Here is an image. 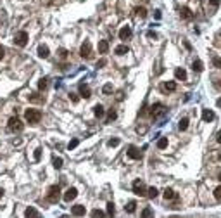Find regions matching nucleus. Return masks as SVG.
I'll use <instances>...</instances> for the list:
<instances>
[{"instance_id":"1","label":"nucleus","mask_w":221,"mask_h":218,"mask_svg":"<svg viewBox=\"0 0 221 218\" xmlns=\"http://www.w3.org/2000/svg\"><path fill=\"white\" fill-rule=\"evenodd\" d=\"M24 118H26L28 123L36 125V123H40V120H41V111H38V109H26Z\"/></svg>"},{"instance_id":"2","label":"nucleus","mask_w":221,"mask_h":218,"mask_svg":"<svg viewBox=\"0 0 221 218\" xmlns=\"http://www.w3.org/2000/svg\"><path fill=\"white\" fill-rule=\"evenodd\" d=\"M59 197H60V187H59V185H52V187H49L47 201L52 203V204H57V203H59Z\"/></svg>"},{"instance_id":"3","label":"nucleus","mask_w":221,"mask_h":218,"mask_svg":"<svg viewBox=\"0 0 221 218\" xmlns=\"http://www.w3.org/2000/svg\"><path fill=\"white\" fill-rule=\"evenodd\" d=\"M79 56H81L83 59H92V57H94V54H92V45H90L88 40L83 42L81 49H79Z\"/></svg>"},{"instance_id":"4","label":"nucleus","mask_w":221,"mask_h":218,"mask_svg":"<svg viewBox=\"0 0 221 218\" xmlns=\"http://www.w3.org/2000/svg\"><path fill=\"white\" fill-rule=\"evenodd\" d=\"M24 128V125L21 123V120H19L17 116H12L11 120H9V130L11 132H21Z\"/></svg>"},{"instance_id":"5","label":"nucleus","mask_w":221,"mask_h":218,"mask_svg":"<svg viewBox=\"0 0 221 218\" xmlns=\"http://www.w3.org/2000/svg\"><path fill=\"white\" fill-rule=\"evenodd\" d=\"M14 43H16V45H19V47L26 45V43H28V33H26V31H17L16 37H14Z\"/></svg>"},{"instance_id":"6","label":"nucleus","mask_w":221,"mask_h":218,"mask_svg":"<svg viewBox=\"0 0 221 218\" xmlns=\"http://www.w3.org/2000/svg\"><path fill=\"white\" fill-rule=\"evenodd\" d=\"M133 192H135L137 196H147L145 185H143V182L140 180V178H137V180L133 182Z\"/></svg>"},{"instance_id":"7","label":"nucleus","mask_w":221,"mask_h":218,"mask_svg":"<svg viewBox=\"0 0 221 218\" xmlns=\"http://www.w3.org/2000/svg\"><path fill=\"white\" fill-rule=\"evenodd\" d=\"M76 196H78L76 187H69L68 191L64 192V201H66V203H71L73 199H76Z\"/></svg>"},{"instance_id":"8","label":"nucleus","mask_w":221,"mask_h":218,"mask_svg":"<svg viewBox=\"0 0 221 218\" xmlns=\"http://www.w3.org/2000/svg\"><path fill=\"white\" fill-rule=\"evenodd\" d=\"M79 95L85 97V99L92 97V90H90V87L86 85V83H79Z\"/></svg>"},{"instance_id":"9","label":"nucleus","mask_w":221,"mask_h":218,"mask_svg":"<svg viewBox=\"0 0 221 218\" xmlns=\"http://www.w3.org/2000/svg\"><path fill=\"white\" fill-rule=\"evenodd\" d=\"M164 113V106L162 104H154L152 107H150V116H154V118H157L159 114H162Z\"/></svg>"},{"instance_id":"10","label":"nucleus","mask_w":221,"mask_h":218,"mask_svg":"<svg viewBox=\"0 0 221 218\" xmlns=\"http://www.w3.org/2000/svg\"><path fill=\"white\" fill-rule=\"evenodd\" d=\"M128 156H130L131 159H140L142 158V152H140V149H137L135 146H130L128 147Z\"/></svg>"},{"instance_id":"11","label":"nucleus","mask_w":221,"mask_h":218,"mask_svg":"<svg viewBox=\"0 0 221 218\" xmlns=\"http://www.w3.org/2000/svg\"><path fill=\"white\" fill-rule=\"evenodd\" d=\"M73 216H85V206L83 204H76V206L71 208Z\"/></svg>"},{"instance_id":"12","label":"nucleus","mask_w":221,"mask_h":218,"mask_svg":"<svg viewBox=\"0 0 221 218\" xmlns=\"http://www.w3.org/2000/svg\"><path fill=\"white\" fill-rule=\"evenodd\" d=\"M214 118H216V114H214V111H211V109H202V120L206 121V123H209V121H213Z\"/></svg>"},{"instance_id":"13","label":"nucleus","mask_w":221,"mask_h":218,"mask_svg":"<svg viewBox=\"0 0 221 218\" xmlns=\"http://www.w3.org/2000/svg\"><path fill=\"white\" fill-rule=\"evenodd\" d=\"M131 37V28L130 26H123L119 30V38L121 40H126V38H130Z\"/></svg>"},{"instance_id":"14","label":"nucleus","mask_w":221,"mask_h":218,"mask_svg":"<svg viewBox=\"0 0 221 218\" xmlns=\"http://www.w3.org/2000/svg\"><path fill=\"white\" fill-rule=\"evenodd\" d=\"M24 216H26V218H41V215L38 213V211L35 210V208H31V206H30L26 211H24Z\"/></svg>"},{"instance_id":"15","label":"nucleus","mask_w":221,"mask_h":218,"mask_svg":"<svg viewBox=\"0 0 221 218\" xmlns=\"http://www.w3.org/2000/svg\"><path fill=\"white\" fill-rule=\"evenodd\" d=\"M140 218H154V210L150 206H145L142 210V215H140Z\"/></svg>"},{"instance_id":"16","label":"nucleus","mask_w":221,"mask_h":218,"mask_svg":"<svg viewBox=\"0 0 221 218\" xmlns=\"http://www.w3.org/2000/svg\"><path fill=\"white\" fill-rule=\"evenodd\" d=\"M38 57L47 59V57H49V47H47V45H40V47H38Z\"/></svg>"},{"instance_id":"17","label":"nucleus","mask_w":221,"mask_h":218,"mask_svg":"<svg viewBox=\"0 0 221 218\" xmlns=\"http://www.w3.org/2000/svg\"><path fill=\"white\" fill-rule=\"evenodd\" d=\"M107 50H109V42L107 40H100V42H98V52L105 54Z\"/></svg>"},{"instance_id":"18","label":"nucleus","mask_w":221,"mask_h":218,"mask_svg":"<svg viewBox=\"0 0 221 218\" xmlns=\"http://www.w3.org/2000/svg\"><path fill=\"white\" fill-rule=\"evenodd\" d=\"M175 76L178 80H187V71H185L183 68H176L175 69Z\"/></svg>"},{"instance_id":"19","label":"nucleus","mask_w":221,"mask_h":218,"mask_svg":"<svg viewBox=\"0 0 221 218\" xmlns=\"http://www.w3.org/2000/svg\"><path fill=\"white\" fill-rule=\"evenodd\" d=\"M164 199H176V192L173 189H164Z\"/></svg>"},{"instance_id":"20","label":"nucleus","mask_w":221,"mask_h":218,"mask_svg":"<svg viewBox=\"0 0 221 218\" xmlns=\"http://www.w3.org/2000/svg\"><path fill=\"white\" fill-rule=\"evenodd\" d=\"M192 68H194V71L200 73V71H202V69H204V64H202V61L195 59V61H194V64H192Z\"/></svg>"},{"instance_id":"21","label":"nucleus","mask_w":221,"mask_h":218,"mask_svg":"<svg viewBox=\"0 0 221 218\" xmlns=\"http://www.w3.org/2000/svg\"><path fill=\"white\" fill-rule=\"evenodd\" d=\"M104 113H105V111H104V107H102L100 104H97V106L94 107V114H95L97 118H102V116H104Z\"/></svg>"},{"instance_id":"22","label":"nucleus","mask_w":221,"mask_h":218,"mask_svg":"<svg viewBox=\"0 0 221 218\" xmlns=\"http://www.w3.org/2000/svg\"><path fill=\"white\" fill-rule=\"evenodd\" d=\"M162 88H164V90H168V92H175L176 90V83L175 82H166L164 85H162Z\"/></svg>"},{"instance_id":"23","label":"nucleus","mask_w":221,"mask_h":218,"mask_svg":"<svg viewBox=\"0 0 221 218\" xmlns=\"http://www.w3.org/2000/svg\"><path fill=\"white\" fill-rule=\"evenodd\" d=\"M157 194H159V191L156 187H149V189H147V197H150V199L157 197Z\"/></svg>"},{"instance_id":"24","label":"nucleus","mask_w":221,"mask_h":218,"mask_svg":"<svg viewBox=\"0 0 221 218\" xmlns=\"http://www.w3.org/2000/svg\"><path fill=\"white\" fill-rule=\"evenodd\" d=\"M52 165H54V168H55V170H60V168H62V158L54 156V158H52Z\"/></svg>"},{"instance_id":"25","label":"nucleus","mask_w":221,"mask_h":218,"mask_svg":"<svg viewBox=\"0 0 221 218\" xmlns=\"http://www.w3.org/2000/svg\"><path fill=\"white\" fill-rule=\"evenodd\" d=\"M114 213H116L114 203H107V218H114Z\"/></svg>"},{"instance_id":"26","label":"nucleus","mask_w":221,"mask_h":218,"mask_svg":"<svg viewBox=\"0 0 221 218\" xmlns=\"http://www.w3.org/2000/svg\"><path fill=\"white\" fill-rule=\"evenodd\" d=\"M30 101L31 102H45V97H43V95H40V94H31L30 95Z\"/></svg>"},{"instance_id":"27","label":"nucleus","mask_w":221,"mask_h":218,"mask_svg":"<svg viewBox=\"0 0 221 218\" xmlns=\"http://www.w3.org/2000/svg\"><path fill=\"white\" fill-rule=\"evenodd\" d=\"M128 50H130V49H128L126 45H118L114 52H116L118 56H124V54H128Z\"/></svg>"},{"instance_id":"28","label":"nucleus","mask_w":221,"mask_h":218,"mask_svg":"<svg viewBox=\"0 0 221 218\" xmlns=\"http://www.w3.org/2000/svg\"><path fill=\"white\" fill-rule=\"evenodd\" d=\"M178 128H180L181 132H185V130L188 128V118H181L180 123H178Z\"/></svg>"},{"instance_id":"29","label":"nucleus","mask_w":221,"mask_h":218,"mask_svg":"<svg viewBox=\"0 0 221 218\" xmlns=\"http://www.w3.org/2000/svg\"><path fill=\"white\" fill-rule=\"evenodd\" d=\"M180 14H181V17H183V19H192V16H194V14L190 12V9H188V7H183Z\"/></svg>"},{"instance_id":"30","label":"nucleus","mask_w":221,"mask_h":218,"mask_svg":"<svg viewBox=\"0 0 221 218\" xmlns=\"http://www.w3.org/2000/svg\"><path fill=\"white\" fill-rule=\"evenodd\" d=\"M92 218H107V215L100 210H94L92 211Z\"/></svg>"},{"instance_id":"31","label":"nucleus","mask_w":221,"mask_h":218,"mask_svg":"<svg viewBox=\"0 0 221 218\" xmlns=\"http://www.w3.org/2000/svg\"><path fill=\"white\" fill-rule=\"evenodd\" d=\"M157 147L159 149H166V147H168V139H166V137H161V139L157 140Z\"/></svg>"},{"instance_id":"32","label":"nucleus","mask_w":221,"mask_h":218,"mask_svg":"<svg viewBox=\"0 0 221 218\" xmlns=\"http://www.w3.org/2000/svg\"><path fill=\"white\" fill-rule=\"evenodd\" d=\"M135 208H137V203H135V201H130V203L124 206V210H126L128 213H133V211H135Z\"/></svg>"},{"instance_id":"33","label":"nucleus","mask_w":221,"mask_h":218,"mask_svg":"<svg viewBox=\"0 0 221 218\" xmlns=\"http://www.w3.org/2000/svg\"><path fill=\"white\" fill-rule=\"evenodd\" d=\"M118 118V113L116 111H114V109H111V111H109L107 113V123H111V121H114Z\"/></svg>"},{"instance_id":"34","label":"nucleus","mask_w":221,"mask_h":218,"mask_svg":"<svg viewBox=\"0 0 221 218\" xmlns=\"http://www.w3.org/2000/svg\"><path fill=\"white\" fill-rule=\"evenodd\" d=\"M47 82H49L47 78H41L40 82H38V90H45V88H47V85H49Z\"/></svg>"},{"instance_id":"35","label":"nucleus","mask_w":221,"mask_h":218,"mask_svg":"<svg viewBox=\"0 0 221 218\" xmlns=\"http://www.w3.org/2000/svg\"><path fill=\"white\" fill-rule=\"evenodd\" d=\"M213 64H214V68L221 69V57H213Z\"/></svg>"},{"instance_id":"36","label":"nucleus","mask_w":221,"mask_h":218,"mask_svg":"<svg viewBox=\"0 0 221 218\" xmlns=\"http://www.w3.org/2000/svg\"><path fill=\"white\" fill-rule=\"evenodd\" d=\"M214 197H216L218 201H221V185H218V187L214 189Z\"/></svg>"},{"instance_id":"37","label":"nucleus","mask_w":221,"mask_h":218,"mask_svg":"<svg viewBox=\"0 0 221 218\" xmlns=\"http://www.w3.org/2000/svg\"><path fill=\"white\" fill-rule=\"evenodd\" d=\"M78 144H79V140H78V139H73L71 142L68 144V149H69V151H71V149H74V147L78 146Z\"/></svg>"},{"instance_id":"38","label":"nucleus","mask_w":221,"mask_h":218,"mask_svg":"<svg viewBox=\"0 0 221 218\" xmlns=\"http://www.w3.org/2000/svg\"><path fill=\"white\" fill-rule=\"evenodd\" d=\"M107 146L109 147H116V146H119V139H111L107 142Z\"/></svg>"},{"instance_id":"39","label":"nucleus","mask_w":221,"mask_h":218,"mask_svg":"<svg viewBox=\"0 0 221 218\" xmlns=\"http://www.w3.org/2000/svg\"><path fill=\"white\" fill-rule=\"evenodd\" d=\"M102 92H104V94H111V92H113V85H111V83H107V85H104V88H102Z\"/></svg>"},{"instance_id":"40","label":"nucleus","mask_w":221,"mask_h":218,"mask_svg":"<svg viewBox=\"0 0 221 218\" xmlns=\"http://www.w3.org/2000/svg\"><path fill=\"white\" fill-rule=\"evenodd\" d=\"M137 14H138L140 17H145V16H147V11H145L143 7H138V9H137Z\"/></svg>"},{"instance_id":"41","label":"nucleus","mask_w":221,"mask_h":218,"mask_svg":"<svg viewBox=\"0 0 221 218\" xmlns=\"http://www.w3.org/2000/svg\"><path fill=\"white\" fill-rule=\"evenodd\" d=\"M35 161H38V159L41 158V149H35V154H33Z\"/></svg>"},{"instance_id":"42","label":"nucleus","mask_w":221,"mask_h":218,"mask_svg":"<svg viewBox=\"0 0 221 218\" xmlns=\"http://www.w3.org/2000/svg\"><path fill=\"white\" fill-rule=\"evenodd\" d=\"M59 56L62 57V59H66V57H68V50H66V49H59Z\"/></svg>"},{"instance_id":"43","label":"nucleus","mask_w":221,"mask_h":218,"mask_svg":"<svg viewBox=\"0 0 221 218\" xmlns=\"http://www.w3.org/2000/svg\"><path fill=\"white\" fill-rule=\"evenodd\" d=\"M147 37H149V38H154V40H156V38H157V33L150 30V31H147Z\"/></svg>"},{"instance_id":"44","label":"nucleus","mask_w":221,"mask_h":218,"mask_svg":"<svg viewBox=\"0 0 221 218\" xmlns=\"http://www.w3.org/2000/svg\"><path fill=\"white\" fill-rule=\"evenodd\" d=\"M105 64H107V61H105V59H100V61L97 62V68H104Z\"/></svg>"},{"instance_id":"45","label":"nucleus","mask_w":221,"mask_h":218,"mask_svg":"<svg viewBox=\"0 0 221 218\" xmlns=\"http://www.w3.org/2000/svg\"><path fill=\"white\" fill-rule=\"evenodd\" d=\"M69 99H71L73 102H78V101H79V99H78V95H76V94H69Z\"/></svg>"},{"instance_id":"46","label":"nucleus","mask_w":221,"mask_h":218,"mask_svg":"<svg viewBox=\"0 0 221 218\" xmlns=\"http://www.w3.org/2000/svg\"><path fill=\"white\" fill-rule=\"evenodd\" d=\"M5 56V49H4V47H2V45H0V59H2V57H4Z\"/></svg>"},{"instance_id":"47","label":"nucleus","mask_w":221,"mask_h":218,"mask_svg":"<svg viewBox=\"0 0 221 218\" xmlns=\"http://www.w3.org/2000/svg\"><path fill=\"white\" fill-rule=\"evenodd\" d=\"M219 2L221 0H209V4H213V5H219Z\"/></svg>"},{"instance_id":"48","label":"nucleus","mask_w":221,"mask_h":218,"mask_svg":"<svg viewBox=\"0 0 221 218\" xmlns=\"http://www.w3.org/2000/svg\"><path fill=\"white\" fill-rule=\"evenodd\" d=\"M216 140H218V142L221 144V132H218V135H216Z\"/></svg>"},{"instance_id":"49","label":"nucleus","mask_w":221,"mask_h":218,"mask_svg":"<svg viewBox=\"0 0 221 218\" xmlns=\"http://www.w3.org/2000/svg\"><path fill=\"white\" fill-rule=\"evenodd\" d=\"M216 104H218V107H221V97H219V99H218V101H216Z\"/></svg>"},{"instance_id":"50","label":"nucleus","mask_w":221,"mask_h":218,"mask_svg":"<svg viewBox=\"0 0 221 218\" xmlns=\"http://www.w3.org/2000/svg\"><path fill=\"white\" fill-rule=\"evenodd\" d=\"M169 218H181V216H178V215H171Z\"/></svg>"},{"instance_id":"51","label":"nucleus","mask_w":221,"mask_h":218,"mask_svg":"<svg viewBox=\"0 0 221 218\" xmlns=\"http://www.w3.org/2000/svg\"><path fill=\"white\" fill-rule=\"evenodd\" d=\"M2 196H4V191H2V189H0V199H2Z\"/></svg>"},{"instance_id":"52","label":"nucleus","mask_w":221,"mask_h":218,"mask_svg":"<svg viewBox=\"0 0 221 218\" xmlns=\"http://www.w3.org/2000/svg\"><path fill=\"white\" fill-rule=\"evenodd\" d=\"M219 180H221V173H219Z\"/></svg>"},{"instance_id":"53","label":"nucleus","mask_w":221,"mask_h":218,"mask_svg":"<svg viewBox=\"0 0 221 218\" xmlns=\"http://www.w3.org/2000/svg\"><path fill=\"white\" fill-rule=\"evenodd\" d=\"M219 87H221V80H219Z\"/></svg>"}]
</instances>
